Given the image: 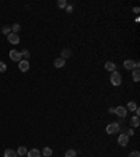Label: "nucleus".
I'll list each match as a JSON object with an SVG mask.
<instances>
[{"label": "nucleus", "instance_id": "9b49d317", "mask_svg": "<svg viewBox=\"0 0 140 157\" xmlns=\"http://www.w3.org/2000/svg\"><path fill=\"white\" fill-rule=\"evenodd\" d=\"M115 69H116V65H115L114 62H107V63H105V70L115 72Z\"/></svg>", "mask_w": 140, "mask_h": 157}, {"label": "nucleus", "instance_id": "9d476101", "mask_svg": "<svg viewBox=\"0 0 140 157\" xmlns=\"http://www.w3.org/2000/svg\"><path fill=\"white\" fill-rule=\"evenodd\" d=\"M27 156L28 157H41V151L38 149H31L27 151Z\"/></svg>", "mask_w": 140, "mask_h": 157}, {"label": "nucleus", "instance_id": "f257e3e1", "mask_svg": "<svg viewBox=\"0 0 140 157\" xmlns=\"http://www.w3.org/2000/svg\"><path fill=\"white\" fill-rule=\"evenodd\" d=\"M109 80H111V84L112 86H121V83H122V74L119 73V72H112V74H111V77H109Z\"/></svg>", "mask_w": 140, "mask_h": 157}, {"label": "nucleus", "instance_id": "f3484780", "mask_svg": "<svg viewBox=\"0 0 140 157\" xmlns=\"http://www.w3.org/2000/svg\"><path fill=\"white\" fill-rule=\"evenodd\" d=\"M76 156H77V151L73 149L66 150V153H64V157H76Z\"/></svg>", "mask_w": 140, "mask_h": 157}, {"label": "nucleus", "instance_id": "f03ea898", "mask_svg": "<svg viewBox=\"0 0 140 157\" xmlns=\"http://www.w3.org/2000/svg\"><path fill=\"white\" fill-rule=\"evenodd\" d=\"M116 132H119V124L118 122H111L107 126V133L112 135V133H116Z\"/></svg>", "mask_w": 140, "mask_h": 157}, {"label": "nucleus", "instance_id": "4be33fe9", "mask_svg": "<svg viewBox=\"0 0 140 157\" xmlns=\"http://www.w3.org/2000/svg\"><path fill=\"white\" fill-rule=\"evenodd\" d=\"M58 6H59L60 8H66V6H67V1H66V0H59V1H58Z\"/></svg>", "mask_w": 140, "mask_h": 157}, {"label": "nucleus", "instance_id": "1a4fd4ad", "mask_svg": "<svg viewBox=\"0 0 140 157\" xmlns=\"http://www.w3.org/2000/svg\"><path fill=\"white\" fill-rule=\"evenodd\" d=\"M123 67L126 69V70H133V69H136V67H134V62H133L132 59L125 60V62H123Z\"/></svg>", "mask_w": 140, "mask_h": 157}, {"label": "nucleus", "instance_id": "423d86ee", "mask_svg": "<svg viewBox=\"0 0 140 157\" xmlns=\"http://www.w3.org/2000/svg\"><path fill=\"white\" fill-rule=\"evenodd\" d=\"M18 69H20V72H27L30 69V62L28 60H20L18 62Z\"/></svg>", "mask_w": 140, "mask_h": 157}, {"label": "nucleus", "instance_id": "c756f323", "mask_svg": "<svg viewBox=\"0 0 140 157\" xmlns=\"http://www.w3.org/2000/svg\"><path fill=\"white\" fill-rule=\"evenodd\" d=\"M42 157H44V156H42Z\"/></svg>", "mask_w": 140, "mask_h": 157}, {"label": "nucleus", "instance_id": "c85d7f7f", "mask_svg": "<svg viewBox=\"0 0 140 157\" xmlns=\"http://www.w3.org/2000/svg\"><path fill=\"white\" fill-rule=\"evenodd\" d=\"M108 112H109V114H115V108H109Z\"/></svg>", "mask_w": 140, "mask_h": 157}, {"label": "nucleus", "instance_id": "dca6fc26", "mask_svg": "<svg viewBox=\"0 0 140 157\" xmlns=\"http://www.w3.org/2000/svg\"><path fill=\"white\" fill-rule=\"evenodd\" d=\"M139 124H140V119H139V117H132V119H130V125L133 126V128H137L139 126Z\"/></svg>", "mask_w": 140, "mask_h": 157}, {"label": "nucleus", "instance_id": "0eeeda50", "mask_svg": "<svg viewBox=\"0 0 140 157\" xmlns=\"http://www.w3.org/2000/svg\"><path fill=\"white\" fill-rule=\"evenodd\" d=\"M115 114H116L118 117L125 118L126 117V114H128V111H126L125 107H116V108H115Z\"/></svg>", "mask_w": 140, "mask_h": 157}, {"label": "nucleus", "instance_id": "5701e85b", "mask_svg": "<svg viewBox=\"0 0 140 157\" xmlns=\"http://www.w3.org/2000/svg\"><path fill=\"white\" fill-rule=\"evenodd\" d=\"M20 53H21V58H25V59H28V58H30V52H28L27 49H23Z\"/></svg>", "mask_w": 140, "mask_h": 157}, {"label": "nucleus", "instance_id": "cd10ccee", "mask_svg": "<svg viewBox=\"0 0 140 157\" xmlns=\"http://www.w3.org/2000/svg\"><path fill=\"white\" fill-rule=\"evenodd\" d=\"M126 135H128V136H129V135H132V136H133V135H134V132H133V129H129V131H128V133H126Z\"/></svg>", "mask_w": 140, "mask_h": 157}, {"label": "nucleus", "instance_id": "6e6552de", "mask_svg": "<svg viewBox=\"0 0 140 157\" xmlns=\"http://www.w3.org/2000/svg\"><path fill=\"white\" fill-rule=\"evenodd\" d=\"M64 65H66V60H64L63 58H58V59H55L53 60V66L55 67H58V69L64 67Z\"/></svg>", "mask_w": 140, "mask_h": 157}, {"label": "nucleus", "instance_id": "39448f33", "mask_svg": "<svg viewBox=\"0 0 140 157\" xmlns=\"http://www.w3.org/2000/svg\"><path fill=\"white\" fill-rule=\"evenodd\" d=\"M10 59L13 60V62H20L21 60V53L16 51V49H11L10 51Z\"/></svg>", "mask_w": 140, "mask_h": 157}, {"label": "nucleus", "instance_id": "bb28decb", "mask_svg": "<svg viewBox=\"0 0 140 157\" xmlns=\"http://www.w3.org/2000/svg\"><path fill=\"white\" fill-rule=\"evenodd\" d=\"M139 11H140L139 7H134V8H133V13H134V14H139Z\"/></svg>", "mask_w": 140, "mask_h": 157}, {"label": "nucleus", "instance_id": "6ab92c4d", "mask_svg": "<svg viewBox=\"0 0 140 157\" xmlns=\"http://www.w3.org/2000/svg\"><path fill=\"white\" fill-rule=\"evenodd\" d=\"M21 30V27H20V24H13L11 25V32H14V34H18Z\"/></svg>", "mask_w": 140, "mask_h": 157}, {"label": "nucleus", "instance_id": "20e7f679", "mask_svg": "<svg viewBox=\"0 0 140 157\" xmlns=\"http://www.w3.org/2000/svg\"><path fill=\"white\" fill-rule=\"evenodd\" d=\"M118 143H119V146H122V147H126L128 146V143H129V136L128 135H119V138H118Z\"/></svg>", "mask_w": 140, "mask_h": 157}, {"label": "nucleus", "instance_id": "ddd939ff", "mask_svg": "<svg viewBox=\"0 0 140 157\" xmlns=\"http://www.w3.org/2000/svg\"><path fill=\"white\" fill-rule=\"evenodd\" d=\"M132 77H133V81H139L140 80V72H139V69H133V72H132Z\"/></svg>", "mask_w": 140, "mask_h": 157}, {"label": "nucleus", "instance_id": "aec40b11", "mask_svg": "<svg viewBox=\"0 0 140 157\" xmlns=\"http://www.w3.org/2000/svg\"><path fill=\"white\" fill-rule=\"evenodd\" d=\"M1 32H3L4 35H8V34H11V27H10V25H4V27L1 28Z\"/></svg>", "mask_w": 140, "mask_h": 157}, {"label": "nucleus", "instance_id": "f8f14e48", "mask_svg": "<svg viewBox=\"0 0 140 157\" xmlns=\"http://www.w3.org/2000/svg\"><path fill=\"white\" fill-rule=\"evenodd\" d=\"M137 108V104L134 101H129L128 102V107H126V111H132V112H134V110Z\"/></svg>", "mask_w": 140, "mask_h": 157}, {"label": "nucleus", "instance_id": "2eb2a0df", "mask_svg": "<svg viewBox=\"0 0 140 157\" xmlns=\"http://www.w3.org/2000/svg\"><path fill=\"white\" fill-rule=\"evenodd\" d=\"M52 153H53V151H52L51 147H44V149H42V156L44 157H51Z\"/></svg>", "mask_w": 140, "mask_h": 157}, {"label": "nucleus", "instance_id": "a878e982", "mask_svg": "<svg viewBox=\"0 0 140 157\" xmlns=\"http://www.w3.org/2000/svg\"><path fill=\"white\" fill-rule=\"evenodd\" d=\"M66 11H67V13H71V11H73V6H69V4H67V6H66Z\"/></svg>", "mask_w": 140, "mask_h": 157}, {"label": "nucleus", "instance_id": "393cba45", "mask_svg": "<svg viewBox=\"0 0 140 157\" xmlns=\"http://www.w3.org/2000/svg\"><path fill=\"white\" fill-rule=\"evenodd\" d=\"M129 157H140V153L137 151V150H133V151L129 153Z\"/></svg>", "mask_w": 140, "mask_h": 157}, {"label": "nucleus", "instance_id": "412c9836", "mask_svg": "<svg viewBox=\"0 0 140 157\" xmlns=\"http://www.w3.org/2000/svg\"><path fill=\"white\" fill-rule=\"evenodd\" d=\"M70 55H71V52H70L69 49H63V51H62V58L64 59V60H66Z\"/></svg>", "mask_w": 140, "mask_h": 157}, {"label": "nucleus", "instance_id": "7ed1b4c3", "mask_svg": "<svg viewBox=\"0 0 140 157\" xmlns=\"http://www.w3.org/2000/svg\"><path fill=\"white\" fill-rule=\"evenodd\" d=\"M7 39H8V42H10L11 45H17V44H20V35H18V34H14V32L8 34Z\"/></svg>", "mask_w": 140, "mask_h": 157}, {"label": "nucleus", "instance_id": "4468645a", "mask_svg": "<svg viewBox=\"0 0 140 157\" xmlns=\"http://www.w3.org/2000/svg\"><path fill=\"white\" fill-rule=\"evenodd\" d=\"M4 157H18V154H17V151H14V150L7 149L4 151Z\"/></svg>", "mask_w": 140, "mask_h": 157}, {"label": "nucleus", "instance_id": "a211bd4d", "mask_svg": "<svg viewBox=\"0 0 140 157\" xmlns=\"http://www.w3.org/2000/svg\"><path fill=\"white\" fill-rule=\"evenodd\" d=\"M27 151H28V150H27L25 146H20V147L17 149V154H18V156H24V154H27Z\"/></svg>", "mask_w": 140, "mask_h": 157}, {"label": "nucleus", "instance_id": "b1692460", "mask_svg": "<svg viewBox=\"0 0 140 157\" xmlns=\"http://www.w3.org/2000/svg\"><path fill=\"white\" fill-rule=\"evenodd\" d=\"M6 70H7V65L4 62H0V73H4Z\"/></svg>", "mask_w": 140, "mask_h": 157}]
</instances>
